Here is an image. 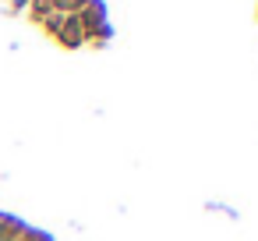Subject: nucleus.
<instances>
[{
    "label": "nucleus",
    "instance_id": "1",
    "mask_svg": "<svg viewBox=\"0 0 258 241\" xmlns=\"http://www.w3.org/2000/svg\"><path fill=\"white\" fill-rule=\"evenodd\" d=\"M57 39H60V43H68V46H82V43H85V32H82V18H78V15H64V25H60Z\"/></svg>",
    "mask_w": 258,
    "mask_h": 241
},
{
    "label": "nucleus",
    "instance_id": "2",
    "mask_svg": "<svg viewBox=\"0 0 258 241\" xmlns=\"http://www.w3.org/2000/svg\"><path fill=\"white\" fill-rule=\"evenodd\" d=\"M43 25H46V29L57 36V32H60V25H64V15H60V11H53L50 18H43Z\"/></svg>",
    "mask_w": 258,
    "mask_h": 241
}]
</instances>
